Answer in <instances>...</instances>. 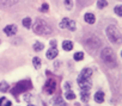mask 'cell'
I'll return each mask as SVG.
<instances>
[{
	"label": "cell",
	"instance_id": "4fadbf2b",
	"mask_svg": "<svg viewBox=\"0 0 122 106\" xmlns=\"http://www.w3.org/2000/svg\"><path fill=\"white\" fill-rule=\"evenodd\" d=\"M84 19H85V22L87 23V24H95V22H96V16L93 14V13H85V16H84Z\"/></svg>",
	"mask_w": 122,
	"mask_h": 106
},
{
	"label": "cell",
	"instance_id": "8fae6325",
	"mask_svg": "<svg viewBox=\"0 0 122 106\" xmlns=\"http://www.w3.org/2000/svg\"><path fill=\"white\" fill-rule=\"evenodd\" d=\"M57 55H59V50H57L56 48H50V49H48V51L46 52V56H47L48 60H54V59H56Z\"/></svg>",
	"mask_w": 122,
	"mask_h": 106
},
{
	"label": "cell",
	"instance_id": "836d02e7",
	"mask_svg": "<svg viewBox=\"0 0 122 106\" xmlns=\"http://www.w3.org/2000/svg\"><path fill=\"white\" fill-rule=\"evenodd\" d=\"M60 65H61V63H60V61H59V62L56 61V62L54 63V67H55V68H59V67H60Z\"/></svg>",
	"mask_w": 122,
	"mask_h": 106
},
{
	"label": "cell",
	"instance_id": "d590c367",
	"mask_svg": "<svg viewBox=\"0 0 122 106\" xmlns=\"http://www.w3.org/2000/svg\"><path fill=\"white\" fill-rule=\"evenodd\" d=\"M28 106H36V105H34V104H30V102H29V104H28Z\"/></svg>",
	"mask_w": 122,
	"mask_h": 106
},
{
	"label": "cell",
	"instance_id": "ac0fdd59",
	"mask_svg": "<svg viewBox=\"0 0 122 106\" xmlns=\"http://www.w3.org/2000/svg\"><path fill=\"white\" fill-rule=\"evenodd\" d=\"M9 91H10V85L6 81H0V92L6 93Z\"/></svg>",
	"mask_w": 122,
	"mask_h": 106
},
{
	"label": "cell",
	"instance_id": "ba28073f",
	"mask_svg": "<svg viewBox=\"0 0 122 106\" xmlns=\"http://www.w3.org/2000/svg\"><path fill=\"white\" fill-rule=\"evenodd\" d=\"M17 31H18V28H17V25H15V24H10V25H6V26L4 28V33H5L6 36H9V37L15 36V35L17 33Z\"/></svg>",
	"mask_w": 122,
	"mask_h": 106
},
{
	"label": "cell",
	"instance_id": "83f0119b",
	"mask_svg": "<svg viewBox=\"0 0 122 106\" xmlns=\"http://www.w3.org/2000/svg\"><path fill=\"white\" fill-rule=\"evenodd\" d=\"M114 12L118 16V17H121L122 16V7H121V5H117V6H115V9H114Z\"/></svg>",
	"mask_w": 122,
	"mask_h": 106
},
{
	"label": "cell",
	"instance_id": "1f68e13d",
	"mask_svg": "<svg viewBox=\"0 0 122 106\" xmlns=\"http://www.w3.org/2000/svg\"><path fill=\"white\" fill-rule=\"evenodd\" d=\"M6 99H7L6 97H0V106H1V105L5 102V100H6Z\"/></svg>",
	"mask_w": 122,
	"mask_h": 106
},
{
	"label": "cell",
	"instance_id": "cb8c5ba5",
	"mask_svg": "<svg viewBox=\"0 0 122 106\" xmlns=\"http://www.w3.org/2000/svg\"><path fill=\"white\" fill-rule=\"evenodd\" d=\"M68 22H70V18H64L60 22V24H59V28H60V29H67Z\"/></svg>",
	"mask_w": 122,
	"mask_h": 106
},
{
	"label": "cell",
	"instance_id": "8992f818",
	"mask_svg": "<svg viewBox=\"0 0 122 106\" xmlns=\"http://www.w3.org/2000/svg\"><path fill=\"white\" fill-rule=\"evenodd\" d=\"M55 91H56V81H55V79L49 78L46 81V83L43 85V92L47 95H53Z\"/></svg>",
	"mask_w": 122,
	"mask_h": 106
},
{
	"label": "cell",
	"instance_id": "f546056e",
	"mask_svg": "<svg viewBox=\"0 0 122 106\" xmlns=\"http://www.w3.org/2000/svg\"><path fill=\"white\" fill-rule=\"evenodd\" d=\"M31 99H32V95L30 94V93H25V95H24V100L29 104V101H31Z\"/></svg>",
	"mask_w": 122,
	"mask_h": 106
},
{
	"label": "cell",
	"instance_id": "d6986e66",
	"mask_svg": "<svg viewBox=\"0 0 122 106\" xmlns=\"http://www.w3.org/2000/svg\"><path fill=\"white\" fill-rule=\"evenodd\" d=\"M32 49H34L36 52H40V51H42V50L44 49V44L41 43V42H35L34 45H32Z\"/></svg>",
	"mask_w": 122,
	"mask_h": 106
},
{
	"label": "cell",
	"instance_id": "603a6c76",
	"mask_svg": "<svg viewBox=\"0 0 122 106\" xmlns=\"http://www.w3.org/2000/svg\"><path fill=\"white\" fill-rule=\"evenodd\" d=\"M108 6V1L107 0H97V9L103 10Z\"/></svg>",
	"mask_w": 122,
	"mask_h": 106
},
{
	"label": "cell",
	"instance_id": "52a82bcc",
	"mask_svg": "<svg viewBox=\"0 0 122 106\" xmlns=\"http://www.w3.org/2000/svg\"><path fill=\"white\" fill-rule=\"evenodd\" d=\"M77 82H78V86H79L80 91H90L92 88V81H91V79L78 78L77 79Z\"/></svg>",
	"mask_w": 122,
	"mask_h": 106
},
{
	"label": "cell",
	"instance_id": "e575fe53",
	"mask_svg": "<svg viewBox=\"0 0 122 106\" xmlns=\"http://www.w3.org/2000/svg\"><path fill=\"white\" fill-rule=\"evenodd\" d=\"M74 106H90V105H89V104H85V105H81L80 102H76V105H74Z\"/></svg>",
	"mask_w": 122,
	"mask_h": 106
},
{
	"label": "cell",
	"instance_id": "f1b7e54d",
	"mask_svg": "<svg viewBox=\"0 0 122 106\" xmlns=\"http://www.w3.org/2000/svg\"><path fill=\"white\" fill-rule=\"evenodd\" d=\"M64 88H65V91H70V89H72V83L68 82V81H66V82L64 83Z\"/></svg>",
	"mask_w": 122,
	"mask_h": 106
},
{
	"label": "cell",
	"instance_id": "3957f363",
	"mask_svg": "<svg viewBox=\"0 0 122 106\" xmlns=\"http://www.w3.org/2000/svg\"><path fill=\"white\" fill-rule=\"evenodd\" d=\"M31 88H32V82H31V80H23V81L18 82L13 88H10V91H11V93H12L15 97H17L18 94L24 93V92L31 89Z\"/></svg>",
	"mask_w": 122,
	"mask_h": 106
},
{
	"label": "cell",
	"instance_id": "30bf717a",
	"mask_svg": "<svg viewBox=\"0 0 122 106\" xmlns=\"http://www.w3.org/2000/svg\"><path fill=\"white\" fill-rule=\"evenodd\" d=\"M93 100L97 104H103L105 101V94H104V92L103 91H97L95 93V95H93Z\"/></svg>",
	"mask_w": 122,
	"mask_h": 106
},
{
	"label": "cell",
	"instance_id": "d4e9b609",
	"mask_svg": "<svg viewBox=\"0 0 122 106\" xmlns=\"http://www.w3.org/2000/svg\"><path fill=\"white\" fill-rule=\"evenodd\" d=\"M64 5H65L66 10L71 11V10L73 9V0H65V1H64Z\"/></svg>",
	"mask_w": 122,
	"mask_h": 106
},
{
	"label": "cell",
	"instance_id": "9a60e30c",
	"mask_svg": "<svg viewBox=\"0 0 122 106\" xmlns=\"http://www.w3.org/2000/svg\"><path fill=\"white\" fill-rule=\"evenodd\" d=\"M64 98H65V100H68L70 101V100H74L77 98V95H76V93L72 89H70V91H65Z\"/></svg>",
	"mask_w": 122,
	"mask_h": 106
},
{
	"label": "cell",
	"instance_id": "d6a6232c",
	"mask_svg": "<svg viewBox=\"0 0 122 106\" xmlns=\"http://www.w3.org/2000/svg\"><path fill=\"white\" fill-rule=\"evenodd\" d=\"M50 45H51V48H56V41L55 39L50 41Z\"/></svg>",
	"mask_w": 122,
	"mask_h": 106
},
{
	"label": "cell",
	"instance_id": "5bb4252c",
	"mask_svg": "<svg viewBox=\"0 0 122 106\" xmlns=\"http://www.w3.org/2000/svg\"><path fill=\"white\" fill-rule=\"evenodd\" d=\"M61 45H62V49H64L65 51H71V50L73 49V42H72V41H68V39L64 41Z\"/></svg>",
	"mask_w": 122,
	"mask_h": 106
},
{
	"label": "cell",
	"instance_id": "ffe728a7",
	"mask_svg": "<svg viewBox=\"0 0 122 106\" xmlns=\"http://www.w3.org/2000/svg\"><path fill=\"white\" fill-rule=\"evenodd\" d=\"M84 52L83 51H78V52H76V54L73 55V60L76 61V62H80V61H83L84 60Z\"/></svg>",
	"mask_w": 122,
	"mask_h": 106
},
{
	"label": "cell",
	"instance_id": "74e56055",
	"mask_svg": "<svg viewBox=\"0 0 122 106\" xmlns=\"http://www.w3.org/2000/svg\"><path fill=\"white\" fill-rule=\"evenodd\" d=\"M0 44H1V39H0Z\"/></svg>",
	"mask_w": 122,
	"mask_h": 106
},
{
	"label": "cell",
	"instance_id": "8d00e7d4",
	"mask_svg": "<svg viewBox=\"0 0 122 106\" xmlns=\"http://www.w3.org/2000/svg\"><path fill=\"white\" fill-rule=\"evenodd\" d=\"M43 105H44V106H47V104H46V102H44V104H43Z\"/></svg>",
	"mask_w": 122,
	"mask_h": 106
},
{
	"label": "cell",
	"instance_id": "44dd1931",
	"mask_svg": "<svg viewBox=\"0 0 122 106\" xmlns=\"http://www.w3.org/2000/svg\"><path fill=\"white\" fill-rule=\"evenodd\" d=\"M15 3H17V0H0V6H5V7H7V6L13 5Z\"/></svg>",
	"mask_w": 122,
	"mask_h": 106
},
{
	"label": "cell",
	"instance_id": "2e32d148",
	"mask_svg": "<svg viewBox=\"0 0 122 106\" xmlns=\"http://www.w3.org/2000/svg\"><path fill=\"white\" fill-rule=\"evenodd\" d=\"M54 105H55V106H67L66 101L62 99V97H60V95L55 97V99H54Z\"/></svg>",
	"mask_w": 122,
	"mask_h": 106
},
{
	"label": "cell",
	"instance_id": "e0dca14e",
	"mask_svg": "<svg viewBox=\"0 0 122 106\" xmlns=\"http://www.w3.org/2000/svg\"><path fill=\"white\" fill-rule=\"evenodd\" d=\"M22 24H23V26H24V28L30 29V28L32 26V19H31L30 17H25V18L22 20Z\"/></svg>",
	"mask_w": 122,
	"mask_h": 106
},
{
	"label": "cell",
	"instance_id": "484cf974",
	"mask_svg": "<svg viewBox=\"0 0 122 106\" xmlns=\"http://www.w3.org/2000/svg\"><path fill=\"white\" fill-rule=\"evenodd\" d=\"M67 29H68V30H71V31H74V30H76V22H74V20H72V19H70L68 25H67Z\"/></svg>",
	"mask_w": 122,
	"mask_h": 106
},
{
	"label": "cell",
	"instance_id": "7402d4cb",
	"mask_svg": "<svg viewBox=\"0 0 122 106\" xmlns=\"http://www.w3.org/2000/svg\"><path fill=\"white\" fill-rule=\"evenodd\" d=\"M32 65H34L35 69H40V67H41V65H42L41 59H40V57H37V56H35V57L32 59Z\"/></svg>",
	"mask_w": 122,
	"mask_h": 106
},
{
	"label": "cell",
	"instance_id": "9c48e42d",
	"mask_svg": "<svg viewBox=\"0 0 122 106\" xmlns=\"http://www.w3.org/2000/svg\"><path fill=\"white\" fill-rule=\"evenodd\" d=\"M92 74H93V70H92L90 67H84V68L80 70L78 78H81V79H91V78H92Z\"/></svg>",
	"mask_w": 122,
	"mask_h": 106
},
{
	"label": "cell",
	"instance_id": "4316f807",
	"mask_svg": "<svg viewBox=\"0 0 122 106\" xmlns=\"http://www.w3.org/2000/svg\"><path fill=\"white\" fill-rule=\"evenodd\" d=\"M40 11L41 12H47V11H49V5L47 4V3H43L42 5H41V7H40Z\"/></svg>",
	"mask_w": 122,
	"mask_h": 106
},
{
	"label": "cell",
	"instance_id": "277c9868",
	"mask_svg": "<svg viewBox=\"0 0 122 106\" xmlns=\"http://www.w3.org/2000/svg\"><path fill=\"white\" fill-rule=\"evenodd\" d=\"M105 33H107V37L108 39L116 44V43H120V39H121V32L118 30V28L116 25H109L105 30Z\"/></svg>",
	"mask_w": 122,
	"mask_h": 106
},
{
	"label": "cell",
	"instance_id": "4dcf8cb0",
	"mask_svg": "<svg viewBox=\"0 0 122 106\" xmlns=\"http://www.w3.org/2000/svg\"><path fill=\"white\" fill-rule=\"evenodd\" d=\"M1 106H12V101H11V100H7V99H6V100H5V102H4V104H3Z\"/></svg>",
	"mask_w": 122,
	"mask_h": 106
},
{
	"label": "cell",
	"instance_id": "5b68a950",
	"mask_svg": "<svg viewBox=\"0 0 122 106\" xmlns=\"http://www.w3.org/2000/svg\"><path fill=\"white\" fill-rule=\"evenodd\" d=\"M85 44H86V46H87L90 50H97V49L101 46L102 42H101L99 37H97L96 35H90V36L86 38Z\"/></svg>",
	"mask_w": 122,
	"mask_h": 106
},
{
	"label": "cell",
	"instance_id": "7a4b0ae2",
	"mask_svg": "<svg viewBox=\"0 0 122 106\" xmlns=\"http://www.w3.org/2000/svg\"><path fill=\"white\" fill-rule=\"evenodd\" d=\"M34 29V32L36 35H40V36H48L51 33V25L49 23H47L44 19H37L32 26Z\"/></svg>",
	"mask_w": 122,
	"mask_h": 106
},
{
	"label": "cell",
	"instance_id": "7c38bea8",
	"mask_svg": "<svg viewBox=\"0 0 122 106\" xmlns=\"http://www.w3.org/2000/svg\"><path fill=\"white\" fill-rule=\"evenodd\" d=\"M80 100H81V102H85V104H87L89 102V100L91 99V94H90V91H80Z\"/></svg>",
	"mask_w": 122,
	"mask_h": 106
},
{
	"label": "cell",
	"instance_id": "6da1fadb",
	"mask_svg": "<svg viewBox=\"0 0 122 106\" xmlns=\"http://www.w3.org/2000/svg\"><path fill=\"white\" fill-rule=\"evenodd\" d=\"M101 59L103 61V63L108 67V68H117V57H116V54L115 51L107 46V48H103L102 51H101Z\"/></svg>",
	"mask_w": 122,
	"mask_h": 106
}]
</instances>
